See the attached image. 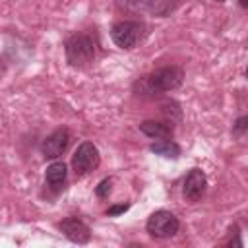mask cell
<instances>
[{
	"instance_id": "9",
	"label": "cell",
	"mask_w": 248,
	"mask_h": 248,
	"mask_svg": "<svg viewBox=\"0 0 248 248\" xmlns=\"http://www.w3.org/2000/svg\"><path fill=\"white\" fill-rule=\"evenodd\" d=\"M165 0H116V6L124 12H130V14H138V12H155L157 16L159 14V4H163Z\"/></svg>"
},
{
	"instance_id": "3",
	"label": "cell",
	"mask_w": 248,
	"mask_h": 248,
	"mask_svg": "<svg viewBox=\"0 0 248 248\" xmlns=\"http://www.w3.org/2000/svg\"><path fill=\"white\" fill-rule=\"evenodd\" d=\"M145 35V25L141 21H136V19H122V21H116L110 29V39L116 46L124 48V50H130L134 46L140 45V41L143 39Z\"/></svg>"
},
{
	"instance_id": "5",
	"label": "cell",
	"mask_w": 248,
	"mask_h": 248,
	"mask_svg": "<svg viewBox=\"0 0 248 248\" xmlns=\"http://www.w3.org/2000/svg\"><path fill=\"white\" fill-rule=\"evenodd\" d=\"M99 163H101V155H99V149L93 141H81L72 155V169L79 176L97 169Z\"/></svg>"
},
{
	"instance_id": "4",
	"label": "cell",
	"mask_w": 248,
	"mask_h": 248,
	"mask_svg": "<svg viewBox=\"0 0 248 248\" xmlns=\"http://www.w3.org/2000/svg\"><path fill=\"white\" fill-rule=\"evenodd\" d=\"M178 227H180V223H178L176 215L167 209H159V211L151 213L145 223V229L153 238H170L178 232Z\"/></svg>"
},
{
	"instance_id": "18",
	"label": "cell",
	"mask_w": 248,
	"mask_h": 248,
	"mask_svg": "<svg viewBox=\"0 0 248 248\" xmlns=\"http://www.w3.org/2000/svg\"><path fill=\"white\" fill-rule=\"evenodd\" d=\"M215 2H225V0H215Z\"/></svg>"
},
{
	"instance_id": "6",
	"label": "cell",
	"mask_w": 248,
	"mask_h": 248,
	"mask_svg": "<svg viewBox=\"0 0 248 248\" xmlns=\"http://www.w3.org/2000/svg\"><path fill=\"white\" fill-rule=\"evenodd\" d=\"M70 145V132L68 128H58L50 136H46L41 143V153L45 159H58Z\"/></svg>"
},
{
	"instance_id": "15",
	"label": "cell",
	"mask_w": 248,
	"mask_h": 248,
	"mask_svg": "<svg viewBox=\"0 0 248 248\" xmlns=\"http://www.w3.org/2000/svg\"><path fill=\"white\" fill-rule=\"evenodd\" d=\"M246 128H248V118H246V116H240V118L236 120V124H234V132H236V134H242Z\"/></svg>"
},
{
	"instance_id": "8",
	"label": "cell",
	"mask_w": 248,
	"mask_h": 248,
	"mask_svg": "<svg viewBox=\"0 0 248 248\" xmlns=\"http://www.w3.org/2000/svg\"><path fill=\"white\" fill-rule=\"evenodd\" d=\"M205 190H207V178H205L203 170H202V169H192V170L186 174L184 184H182V194H184V198L194 203V202H198V200L203 198Z\"/></svg>"
},
{
	"instance_id": "16",
	"label": "cell",
	"mask_w": 248,
	"mask_h": 248,
	"mask_svg": "<svg viewBox=\"0 0 248 248\" xmlns=\"http://www.w3.org/2000/svg\"><path fill=\"white\" fill-rule=\"evenodd\" d=\"M238 4H240V8H246L248 6V0H238Z\"/></svg>"
},
{
	"instance_id": "12",
	"label": "cell",
	"mask_w": 248,
	"mask_h": 248,
	"mask_svg": "<svg viewBox=\"0 0 248 248\" xmlns=\"http://www.w3.org/2000/svg\"><path fill=\"white\" fill-rule=\"evenodd\" d=\"M149 149L155 153V155H161V157H167V159H178L180 157V145L172 140H157L155 143L149 145Z\"/></svg>"
},
{
	"instance_id": "7",
	"label": "cell",
	"mask_w": 248,
	"mask_h": 248,
	"mask_svg": "<svg viewBox=\"0 0 248 248\" xmlns=\"http://www.w3.org/2000/svg\"><path fill=\"white\" fill-rule=\"evenodd\" d=\"M58 229L60 232L72 240V242H78V244H87L89 238H91V229L87 227L85 221L78 219V217H66L58 223Z\"/></svg>"
},
{
	"instance_id": "2",
	"label": "cell",
	"mask_w": 248,
	"mask_h": 248,
	"mask_svg": "<svg viewBox=\"0 0 248 248\" xmlns=\"http://www.w3.org/2000/svg\"><path fill=\"white\" fill-rule=\"evenodd\" d=\"M64 50H66L68 64L76 66V68H81V66H87L89 62H93V58H95V41L87 33H76L66 41Z\"/></svg>"
},
{
	"instance_id": "1",
	"label": "cell",
	"mask_w": 248,
	"mask_h": 248,
	"mask_svg": "<svg viewBox=\"0 0 248 248\" xmlns=\"http://www.w3.org/2000/svg\"><path fill=\"white\" fill-rule=\"evenodd\" d=\"M184 79V72L178 66H165L159 68L155 72H151L149 76H143L141 79H138L134 83V91L136 95H155V93H165V91H172L176 89Z\"/></svg>"
},
{
	"instance_id": "11",
	"label": "cell",
	"mask_w": 248,
	"mask_h": 248,
	"mask_svg": "<svg viewBox=\"0 0 248 248\" xmlns=\"http://www.w3.org/2000/svg\"><path fill=\"white\" fill-rule=\"evenodd\" d=\"M66 176H68V170H66V165L62 161H54L46 167V172H45V178H46V184L54 190H60L66 182Z\"/></svg>"
},
{
	"instance_id": "13",
	"label": "cell",
	"mask_w": 248,
	"mask_h": 248,
	"mask_svg": "<svg viewBox=\"0 0 248 248\" xmlns=\"http://www.w3.org/2000/svg\"><path fill=\"white\" fill-rule=\"evenodd\" d=\"M110 184H112V180H110V178L101 180V182H99V186L95 188V194H97L99 198H107V196L110 194Z\"/></svg>"
},
{
	"instance_id": "14",
	"label": "cell",
	"mask_w": 248,
	"mask_h": 248,
	"mask_svg": "<svg viewBox=\"0 0 248 248\" xmlns=\"http://www.w3.org/2000/svg\"><path fill=\"white\" fill-rule=\"evenodd\" d=\"M130 209V203H118V205H110L108 209H107V215L108 217H116V215H120V213H124V211H128Z\"/></svg>"
},
{
	"instance_id": "10",
	"label": "cell",
	"mask_w": 248,
	"mask_h": 248,
	"mask_svg": "<svg viewBox=\"0 0 248 248\" xmlns=\"http://www.w3.org/2000/svg\"><path fill=\"white\" fill-rule=\"evenodd\" d=\"M172 122H163V120H143L140 124V130L147 136V138H155V140H163V138H170L172 134Z\"/></svg>"
},
{
	"instance_id": "17",
	"label": "cell",
	"mask_w": 248,
	"mask_h": 248,
	"mask_svg": "<svg viewBox=\"0 0 248 248\" xmlns=\"http://www.w3.org/2000/svg\"><path fill=\"white\" fill-rule=\"evenodd\" d=\"M2 72H4V70H2V64H0V74H2Z\"/></svg>"
}]
</instances>
